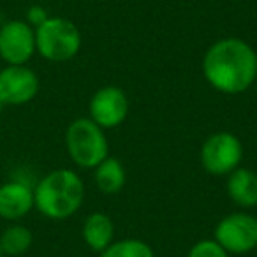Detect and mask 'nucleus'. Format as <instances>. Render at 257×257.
Wrapping results in <instances>:
<instances>
[{"mask_svg": "<svg viewBox=\"0 0 257 257\" xmlns=\"http://www.w3.org/2000/svg\"><path fill=\"white\" fill-rule=\"evenodd\" d=\"M90 120L100 128H111L120 125L128 113V100L123 90L118 86H104L93 93L90 100Z\"/></svg>", "mask_w": 257, "mask_h": 257, "instance_id": "9", "label": "nucleus"}, {"mask_svg": "<svg viewBox=\"0 0 257 257\" xmlns=\"http://www.w3.org/2000/svg\"><path fill=\"white\" fill-rule=\"evenodd\" d=\"M0 106H2V104H0Z\"/></svg>", "mask_w": 257, "mask_h": 257, "instance_id": "20", "label": "nucleus"}, {"mask_svg": "<svg viewBox=\"0 0 257 257\" xmlns=\"http://www.w3.org/2000/svg\"><path fill=\"white\" fill-rule=\"evenodd\" d=\"M114 227L113 222L104 213H92L83 224V238L86 245L95 252H102L113 241Z\"/></svg>", "mask_w": 257, "mask_h": 257, "instance_id": "12", "label": "nucleus"}, {"mask_svg": "<svg viewBox=\"0 0 257 257\" xmlns=\"http://www.w3.org/2000/svg\"><path fill=\"white\" fill-rule=\"evenodd\" d=\"M95 183L100 192L116 194L125 185V169L116 159H104L95 168Z\"/></svg>", "mask_w": 257, "mask_h": 257, "instance_id": "14", "label": "nucleus"}, {"mask_svg": "<svg viewBox=\"0 0 257 257\" xmlns=\"http://www.w3.org/2000/svg\"><path fill=\"white\" fill-rule=\"evenodd\" d=\"M34 236L29 227L22 224H11L0 234V248L2 253L9 257H20L32 246Z\"/></svg>", "mask_w": 257, "mask_h": 257, "instance_id": "13", "label": "nucleus"}, {"mask_svg": "<svg viewBox=\"0 0 257 257\" xmlns=\"http://www.w3.org/2000/svg\"><path fill=\"white\" fill-rule=\"evenodd\" d=\"M27 18H29V25H32L34 29H37L39 25H43L44 22H46L50 16H48V13L44 11L41 6H34V8L29 9V13H27Z\"/></svg>", "mask_w": 257, "mask_h": 257, "instance_id": "17", "label": "nucleus"}, {"mask_svg": "<svg viewBox=\"0 0 257 257\" xmlns=\"http://www.w3.org/2000/svg\"><path fill=\"white\" fill-rule=\"evenodd\" d=\"M189 257H227V252L211 239H203L190 248Z\"/></svg>", "mask_w": 257, "mask_h": 257, "instance_id": "16", "label": "nucleus"}, {"mask_svg": "<svg viewBox=\"0 0 257 257\" xmlns=\"http://www.w3.org/2000/svg\"><path fill=\"white\" fill-rule=\"evenodd\" d=\"M243 155V147L236 136L218 133L210 136L201 148V162L211 175H229L238 168Z\"/></svg>", "mask_w": 257, "mask_h": 257, "instance_id": "6", "label": "nucleus"}, {"mask_svg": "<svg viewBox=\"0 0 257 257\" xmlns=\"http://www.w3.org/2000/svg\"><path fill=\"white\" fill-rule=\"evenodd\" d=\"M215 241L232 253H243L257 246V218L246 213H232L215 227Z\"/></svg>", "mask_w": 257, "mask_h": 257, "instance_id": "7", "label": "nucleus"}, {"mask_svg": "<svg viewBox=\"0 0 257 257\" xmlns=\"http://www.w3.org/2000/svg\"><path fill=\"white\" fill-rule=\"evenodd\" d=\"M65 143L69 155L79 168H97L107 157L106 136L90 118H78L69 125Z\"/></svg>", "mask_w": 257, "mask_h": 257, "instance_id": "4", "label": "nucleus"}, {"mask_svg": "<svg viewBox=\"0 0 257 257\" xmlns=\"http://www.w3.org/2000/svg\"><path fill=\"white\" fill-rule=\"evenodd\" d=\"M203 72L211 86L224 93L245 92L257 74V55L241 39H222L206 51Z\"/></svg>", "mask_w": 257, "mask_h": 257, "instance_id": "1", "label": "nucleus"}, {"mask_svg": "<svg viewBox=\"0 0 257 257\" xmlns=\"http://www.w3.org/2000/svg\"><path fill=\"white\" fill-rule=\"evenodd\" d=\"M83 197L85 187L81 178L69 169H55L34 189V206L44 217L64 220L79 210Z\"/></svg>", "mask_w": 257, "mask_h": 257, "instance_id": "2", "label": "nucleus"}, {"mask_svg": "<svg viewBox=\"0 0 257 257\" xmlns=\"http://www.w3.org/2000/svg\"><path fill=\"white\" fill-rule=\"evenodd\" d=\"M36 29L22 20L0 27V58L8 65H27L36 53Z\"/></svg>", "mask_w": 257, "mask_h": 257, "instance_id": "5", "label": "nucleus"}, {"mask_svg": "<svg viewBox=\"0 0 257 257\" xmlns=\"http://www.w3.org/2000/svg\"><path fill=\"white\" fill-rule=\"evenodd\" d=\"M81 36L78 27L65 18H48L36 29V50L50 62H67L78 55Z\"/></svg>", "mask_w": 257, "mask_h": 257, "instance_id": "3", "label": "nucleus"}, {"mask_svg": "<svg viewBox=\"0 0 257 257\" xmlns=\"http://www.w3.org/2000/svg\"><path fill=\"white\" fill-rule=\"evenodd\" d=\"M34 208V189L20 180L0 185V218L16 222L27 217Z\"/></svg>", "mask_w": 257, "mask_h": 257, "instance_id": "10", "label": "nucleus"}, {"mask_svg": "<svg viewBox=\"0 0 257 257\" xmlns=\"http://www.w3.org/2000/svg\"><path fill=\"white\" fill-rule=\"evenodd\" d=\"M100 257H154V252L141 239H121L102 250Z\"/></svg>", "mask_w": 257, "mask_h": 257, "instance_id": "15", "label": "nucleus"}, {"mask_svg": "<svg viewBox=\"0 0 257 257\" xmlns=\"http://www.w3.org/2000/svg\"><path fill=\"white\" fill-rule=\"evenodd\" d=\"M39 92V78L27 65H6L0 71V104L23 106Z\"/></svg>", "mask_w": 257, "mask_h": 257, "instance_id": "8", "label": "nucleus"}, {"mask_svg": "<svg viewBox=\"0 0 257 257\" xmlns=\"http://www.w3.org/2000/svg\"><path fill=\"white\" fill-rule=\"evenodd\" d=\"M227 194L236 204L252 208L257 204V175L250 169L239 168L231 171L227 180Z\"/></svg>", "mask_w": 257, "mask_h": 257, "instance_id": "11", "label": "nucleus"}, {"mask_svg": "<svg viewBox=\"0 0 257 257\" xmlns=\"http://www.w3.org/2000/svg\"><path fill=\"white\" fill-rule=\"evenodd\" d=\"M0 257H4V253H2V248H0Z\"/></svg>", "mask_w": 257, "mask_h": 257, "instance_id": "18", "label": "nucleus"}, {"mask_svg": "<svg viewBox=\"0 0 257 257\" xmlns=\"http://www.w3.org/2000/svg\"><path fill=\"white\" fill-rule=\"evenodd\" d=\"M255 85H257V74H255Z\"/></svg>", "mask_w": 257, "mask_h": 257, "instance_id": "19", "label": "nucleus"}]
</instances>
